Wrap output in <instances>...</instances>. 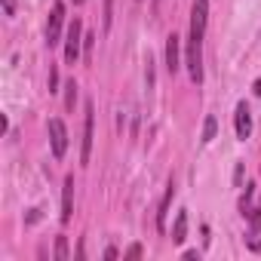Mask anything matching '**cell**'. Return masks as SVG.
<instances>
[{"mask_svg":"<svg viewBox=\"0 0 261 261\" xmlns=\"http://www.w3.org/2000/svg\"><path fill=\"white\" fill-rule=\"evenodd\" d=\"M111 28V0H105V31Z\"/></svg>","mask_w":261,"mask_h":261,"instance_id":"15","label":"cell"},{"mask_svg":"<svg viewBox=\"0 0 261 261\" xmlns=\"http://www.w3.org/2000/svg\"><path fill=\"white\" fill-rule=\"evenodd\" d=\"M185 233H188V212H178L172 224V243H185Z\"/></svg>","mask_w":261,"mask_h":261,"instance_id":"10","label":"cell"},{"mask_svg":"<svg viewBox=\"0 0 261 261\" xmlns=\"http://www.w3.org/2000/svg\"><path fill=\"white\" fill-rule=\"evenodd\" d=\"M255 95H261V80H258V83H255Z\"/></svg>","mask_w":261,"mask_h":261,"instance_id":"17","label":"cell"},{"mask_svg":"<svg viewBox=\"0 0 261 261\" xmlns=\"http://www.w3.org/2000/svg\"><path fill=\"white\" fill-rule=\"evenodd\" d=\"M233 126H237V139H240V142H246V139L252 136V111H249V105H246V101H240V105H237Z\"/></svg>","mask_w":261,"mask_h":261,"instance_id":"6","label":"cell"},{"mask_svg":"<svg viewBox=\"0 0 261 261\" xmlns=\"http://www.w3.org/2000/svg\"><path fill=\"white\" fill-rule=\"evenodd\" d=\"M206 22H209V0H194L188 53H185V65H188V74H191L194 83H203V37H206Z\"/></svg>","mask_w":261,"mask_h":261,"instance_id":"1","label":"cell"},{"mask_svg":"<svg viewBox=\"0 0 261 261\" xmlns=\"http://www.w3.org/2000/svg\"><path fill=\"white\" fill-rule=\"evenodd\" d=\"M215 129H218V120L209 114V117H206V123H203V145H209V142L215 139Z\"/></svg>","mask_w":261,"mask_h":261,"instance_id":"11","label":"cell"},{"mask_svg":"<svg viewBox=\"0 0 261 261\" xmlns=\"http://www.w3.org/2000/svg\"><path fill=\"white\" fill-rule=\"evenodd\" d=\"M74 101H77V83H74V80H68V83H65V105H68V108H74Z\"/></svg>","mask_w":261,"mask_h":261,"instance_id":"12","label":"cell"},{"mask_svg":"<svg viewBox=\"0 0 261 261\" xmlns=\"http://www.w3.org/2000/svg\"><path fill=\"white\" fill-rule=\"evenodd\" d=\"M62 25H65V4H62V0H56L53 10H49V19H46V46H56L59 43Z\"/></svg>","mask_w":261,"mask_h":261,"instance_id":"3","label":"cell"},{"mask_svg":"<svg viewBox=\"0 0 261 261\" xmlns=\"http://www.w3.org/2000/svg\"><path fill=\"white\" fill-rule=\"evenodd\" d=\"M154 4H160V0H154Z\"/></svg>","mask_w":261,"mask_h":261,"instance_id":"19","label":"cell"},{"mask_svg":"<svg viewBox=\"0 0 261 261\" xmlns=\"http://www.w3.org/2000/svg\"><path fill=\"white\" fill-rule=\"evenodd\" d=\"M172 200H175V181H169V185H166L163 203H160V209H157V230H160V233L166 230V218H169V206H172Z\"/></svg>","mask_w":261,"mask_h":261,"instance_id":"8","label":"cell"},{"mask_svg":"<svg viewBox=\"0 0 261 261\" xmlns=\"http://www.w3.org/2000/svg\"><path fill=\"white\" fill-rule=\"evenodd\" d=\"M49 142H53V157L62 160L65 151H68V129H65V123L59 117L49 120Z\"/></svg>","mask_w":261,"mask_h":261,"instance_id":"4","label":"cell"},{"mask_svg":"<svg viewBox=\"0 0 261 261\" xmlns=\"http://www.w3.org/2000/svg\"><path fill=\"white\" fill-rule=\"evenodd\" d=\"M4 13H7V16L16 13V0H4Z\"/></svg>","mask_w":261,"mask_h":261,"instance_id":"16","label":"cell"},{"mask_svg":"<svg viewBox=\"0 0 261 261\" xmlns=\"http://www.w3.org/2000/svg\"><path fill=\"white\" fill-rule=\"evenodd\" d=\"M80 46H83V25H80V19H74L68 25V34H65V62L68 65H77Z\"/></svg>","mask_w":261,"mask_h":261,"instance_id":"2","label":"cell"},{"mask_svg":"<svg viewBox=\"0 0 261 261\" xmlns=\"http://www.w3.org/2000/svg\"><path fill=\"white\" fill-rule=\"evenodd\" d=\"M56 258H59V261H65V258H68V243H65V237H59V240H56Z\"/></svg>","mask_w":261,"mask_h":261,"instance_id":"13","label":"cell"},{"mask_svg":"<svg viewBox=\"0 0 261 261\" xmlns=\"http://www.w3.org/2000/svg\"><path fill=\"white\" fill-rule=\"evenodd\" d=\"M71 212H74V175L65 178V191H62V224L71 221Z\"/></svg>","mask_w":261,"mask_h":261,"instance_id":"9","label":"cell"},{"mask_svg":"<svg viewBox=\"0 0 261 261\" xmlns=\"http://www.w3.org/2000/svg\"><path fill=\"white\" fill-rule=\"evenodd\" d=\"M123 258H142V246L136 243V246H129L126 252H123Z\"/></svg>","mask_w":261,"mask_h":261,"instance_id":"14","label":"cell"},{"mask_svg":"<svg viewBox=\"0 0 261 261\" xmlns=\"http://www.w3.org/2000/svg\"><path fill=\"white\" fill-rule=\"evenodd\" d=\"M92 126H95V111L92 105H86V117H83V142H80V160L89 163V154H92Z\"/></svg>","mask_w":261,"mask_h":261,"instance_id":"5","label":"cell"},{"mask_svg":"<svg viewBox=\"0 0 261 261\" xmlns=\"http://www.w3.org/2000/svg\"><path fill=\"white\" fill-rule=\"evenodd\" d=\"M77 4H83V0H77Z\"/></svg>","mask_w":261,"mask_h":261,"instance_id":"18","label":"cell"},{"mask_svg":"<svg viewBox=\"0 0 261 261\" xmlns=\"http://www.w3.org/2000/svg\"><path fill=\"white\" fill-rule=\"evenodd\" d=\"M181 68V40L175 34L166 37V71L175 77V71Z\"/></svg>","mask_w":261,"mask_h":261,"instance_id":"7","label":"cell"}]
</instances>
